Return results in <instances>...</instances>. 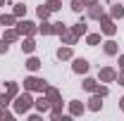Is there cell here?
Instances as JSON below:
<instances>
[{
	"label": "cell",
	"instance_id": "cell-1",
	"mask_svg": "<svg viewBox=\"0 0 124 121\" xmlns=\"http://www.w3.org/2000/svg\"><path fill=\"white\" fill-rule=\"evenodd\" d=\"M31 107H33L31 90H24L22 95H17V97H15V112H17V114H26Z\"/></svg>",
	"mask_w": 124,
	"mask_h": 121
},
{
	"label": "cell",
	"instance_id": "cell-2",
	"mask_svg": "<svg viewBox=\"0 0 124 121\" xmlns=\"http://www.w3.org/2000/svg\"><path fill=\"white\" fill-rule=\"evenodd\" d=\"M48 88V81H43V78H38V76H29L26 81H24V90H36V93H43Z\"/></svg>",
	"mask_w": 124,
	"mask_h": 121
},
{
	"label": "cell",
	"instance_id": "cell-3",
	"mask_svg": "<svg viewBox=\"0 0 124 121\" xmlns=\"http://www.w3.org/2000/svg\"><path fill=\"white\" fill-rule=\"evenodd\" d=\"M100 31L105 33V36H115V31H117V26H115V21H112V17H100Z\"/></svg>",
	"mask_w": 124,
	"mask_h": 121
},
{
	"label": "cell",
	"instance_id": "cell-4",
	"mask_svg": "<svg viewBox=\"0 0 124 121\" xmlns=\"http://www.w3.org/2000/svg\"><path fill=\"white\" fill-rule=\"evenodd\" d=\"M17 31H19V36H33V33L38 31V26H36L33 21H19V24H17Z\"/></svg>",
	"mask_w": 124,
	"mask_h": 121
},
{
	"label": "cell",
	"instance_id": "cell-5",
	"mask_svg": "<svg viewBox=\"0 0 124 121\" xmlns=\"http://www.w3.org/2000/svg\"><path fill=\"white\" fill-rule=\"evenodd\" d=\"M50 105H53V102H50V100L46 97V93H43V95H41L38 100H33V107H36V109H38L41 114H43V112H50Z\"/></svg>",
	"mask_w": 124,
	"mask_h": 121
},
{
	"label": "cell",
	"instance_id": "cell-6",
	"mask_svg": "<svg viewBox=\"0 0 124 121\" xmlns=\"http://www.w3.org/2000/svg\"><path fill=\"white\" fill-rule=\"evenodd\" d=\"M115 78H117V71H115L112 67H103V69H100V81H103V83H112Z\"/></svg>",
	"mask_w": 124,
	"mask_h": 121
},
{
	"label": "cell",
	"instance_id": "cell-7",
	"mask_svg": "<svg viewBox=\"0 0 124 121\" xmlns=\"http://www.w3.org/2000/svg\"><path fill=\"white\" fill-rule=\"evenodd\" d=\"M72 69H74V74H86L88 71V62L84 60V57H77L74 64H72Z\"/></svg>",
	"mask_w": 124,
	"mask_h": 121
},
{
	"label": "cell",
	"instance_id": "cell-8",
	"mask_svg": "<svg viewBox=\"0 0 124 121\" xmlns=\"http://www.w3.org/2000/svg\"><path fill=\"white\" fill-rule=\"evenodd\" d=\"M60 36H62V40H64V45H74V43L79 40V36H77V33H74V31H67V29L62 31Z\"/></svg>",
	"mask_w": 124,
	"mask_h": 121
},
{
	"label": "cell",
	"instance_id": "cell-9",
	"mask_svg": "<svg viewBox=\"0 0 124 121\" xmlns=\"http://www.w3.org/2000/svg\"><path fill=\"white\" fill-rule=\"evenodd\" d=\"M5 95L12 100V97H17L19 95V86H17L15 81H7V86H5Z\"/></svg>",
	"mask_w": 124,
	"mask_h": 121
},
{
	"label": "cell",
	"instance_id": "cell-10",
	"mask_svg": "<svg viewBox=\"0 0 124 121\" xmlns=\"http://www.w3.org/2000/svg\"><path fill=\"white\" fill-rule=\"evenodd\" d=\"M100 107H103V100H100V95L95 93L91 100H88V109H91V112H100Z\"/></svg>",
	"mask_w": 124,
	"mask_h": 121
},
{
	"label": "cell",
	"instance_id": "cell-11",
	"mask_svg": "<svg viewBox=\"0 0 124 121\" xmlns=\"http://www.w3.org/2000/svg\"><path fill=\"white\" fill-rule=\"evenodd\" d=\"M69 114H72V116H79V114H84V105H81L79 100H72V102H69Z\"/></svg>",
	"mask_w": 124,
	"mask_h": 121
},
{
	"label": "cell",
	"instance_id": "cell-12",
	"mask_svg": "<svg viewBox=\"0 0 124 121\" xmlns=\"http://www.w3.org/2000/svg\"><path fill=\"white\" fill-rule=\"evenodd\" d=\"M60 114H62V100H55L50 105V116L53 119H60Z\"/></svg>",
	"mask_w": 124,
	"mask_h": 121
},
{
	"label": "cell",
	"instance_id": "cell-13",
	"mask_svg": "<svg viewBox=\"0 0 124 121\" xmlns=\"http://www.w3.org/2000/svg\"><path fill=\"white\" fill-rule=\"evenodd\" d=\"M33 50H36V43H33V38H24V43H22V52H26V55H31V52H33Z\"/></svg>",
	"mask_w": 124,
	"mask_h": 121
},
{
	"label": "cell",
	"instance_id": "cell-14",
	"mask_svg": "<svg viewBox=\"0 0 124 121\" xmlns=\"http://www.w3.org/2000/svg\"><path fill=\"white\" fill-rule=\"evenodd\" d=\"M103 50H105V55H117V43L115 40H105L103 43Z\"/></svg>",
	"mask_w": 124,
	"mask_h": 121
},
{
	"label": "cell",
	"instance_id": "cell-15",
	"mask_svg": "<svg viewBox=\"0 0 124 121\" xmlns=\"http://www.w3.org/2000/svg\"><path fill=\"white\" fill-rule=\"evenodd\" d=\"M2 38H5L7 43H15L17 38H19V31H17V29H7V31H5V36H2Z\"/></svg>",
	"mask_w": 124,
	"mask_h": 121
},
{
	"label": "cell",
	"instance_id": "cell-16",
	"mask_svg": "<svg viewBox=\"0 0 124 121\" xmlns=\"http://www.w3.org/2000/svg\"><path fill=\"white\" fill-rule=\"evenodd\" d=\"M110 17H112V19H122V17H124V7H122V5H112Z\"/></svg>",
	"mask_w": 124,
	"mask_h": 121
},
{
	"label": "cell",
	"instance_id": "cell-17",
	"mask_svg": "<svg viewBox=\"0 0 124 121\" xmlns=\"http://www.w3.org/2000/svg\"><path fill=\"white\" fill-rule=\"evenodd\" d=\"M43 93H46V97L50 100V102H55V100H60V93H57V88H50V86H48V88H46Z\"/></svg>",
	"mask_w": 124,
	"mask_h": 121
},
{
	"label": "cell",
	"instance_id": "cell-18",
	"mask_svg": "<svg viewBox=\"0 0 124 121\" xmlns=\"http://www.w3.org/2000/svg\"><path fill=\"white\" fill-rule=\"evenodd\" d=\"M15 21H17L15 14H2V17H0V26H12Z\"/></svg>",
	"mask_w": 124,
	"mask_h": 121
},
{
	"label": "cell",
	"instance_id": "cell-19",
	"mask_svg": "<svg viewBox=\"0 0 124 121\" xmlns=\"http://www.w3.org/2000/svg\"><path fill=\"white\" fill-rule=\"evenodd\" d=\"M88 17H91V19H100V17H103V7H100V2L91 7V12H88Z\"/></svg>",
	"mask_w": 124,
	"mask_h": 121
},
{
	"label": "cell",
	"instance_id": "cell-20",
	"mask_svg": "<svg viewBox=\"0 0 124 121\" xmlns=\"http://www.w3.org/2000/svg\"><path fill=\"white\" fill-rule=\"evenodd\" d=\"M72 31H74L77 36H84V33H86V19H81L79 24H74V26H72Z\"/></svg>",
	"mask_w": 124,
	"mask_h": 121
},
{
	"label": "cell",
	"instance_id": "cell-21",
	"mask_svg": "<svg viewBox=\"0 0 124 121\" xmlns=\"http://www.w3.org/2000/svg\"><path fill=\"white\" fill-rule=\"evenodd\" d=\"M69 57H72V47H69V45L57 50V60H69Z\"/></svg>",
	"mask_w": 124,
	"mask_h": 121
},
{
	"label": "cell",
	"instance_id": "cell-22",
	"mask_svg": "<svg viewBox=\"0 0 124 121\" xmlns=\"http://www.w3.org/2000/svg\"><path fill=\"white\" fill-rule=\"evenodd\" d=\"M84 90H88V93H95V90H98V83H95L93 78H86V81H84Z\"/></svg>",
	"mask_w": 124,
	"mask_h": 121
},
{
	"label": "cell",
	"instance_id": "cell-23",
	"mask_svg": "<svg viewBox=\"0 0 124 121\" xmlns=\"http://www.w3.org/2000/svg\"><path fill=\"white\" fill-rule=\"evenodd\" d=\"M38 67H41V60H38V57H29V62H26V69H29V71H36Z\"/></svg>",
	"mask_w": 124,
	"mask_h": 121
},
{
	"label": "cell",
	"instance_id": "cell-24",
	"mask_svg": "<svg viewBox=\"0 0 124 121\" xmlns=\"http://www.w3.org/2000/svg\"><path fill=\"white\" fill-rule=\"evenodd\" d=\"M38 31L43 33V36H53L55 31H53V24H46V19H43V26H38Z\"/></svg>",
	"mask_w": 124,
	"mask_h": 121
},
{
	"label": "cell",
	"instance_id": "cell-25",
	"mask_svg": "<svg viewBox=\"0 0 124 121\" xmlns=\"http://www.w3.org/2000/svg\"><path fill=\"white\" fill-rule=\"evenodd\" d=\"M26 14V5L24 2H17L15 5V17H24Z\"/></svg>",
	"mask_w": 124,
	"mask_h": 121
},
{
	"label": "cell",
	"instance_id": "cell-26",
	"mask_svg": "<svg viewBox=\"0 0 124 121\" xmlns=\"http://www.w3.org/2000/svg\"><path fill=\"white\" fill-rule=\"evenodd\" d=\"M86 40H88V45H98V43H100V36H98V33H88Z\"/></svg>",
	"mask_w": 124,
	"mask_h": 121
},
{
	"label": "cell",
	"instance_id": "cell-27",
	"mask_svg": "<svg viewBox=\"0 0 124 121\" xmlns=\"http://www.w3.org/2000/svg\"><path fill=\"white\" fill-rule=\"evenodd\" d=\"M84 7H86V2H84V0H72V10H74V12H81Z\"/></svg>",
	"mask_w": 124,
	"mask_h": 121
},
{
	"label": "cell",
	"instance_id": "cell-28",
	"mask_svg": "<svg viewBox=\"0 0 124 121\" xmlns=\"http://www.w3.org/2000/svg\"><path fill=\"white\" fill-rule=\"evenodd\" d=\"M48 17H50V10H48L46 5H41L38 7V19H48Z\"/></svg>",
	"mask_w": 124,
	"mask_h": 121
},
{
	"label": "cell",
	"instance_id": "cell-29",
	"mask_svg": "<svg viewBox=\"0 0 124 121\" xmlns=\"http://www.w3.org/2000/svg\"><path fill=\"white\" fill-rule=\"evenodd\" d=\"M46 7L50 10V12H55V10H60V0H48Z\"/></svg>",
	"mask_w": 124,
	"mask_h": 121
},
{
	"label": "cell",
	"instance_id": "cell-30",
	"mask_svg": "<svg viewBox=\"0 0 124 121\" xmlns=\"http://www.w3.org/2000/svg\"><path fill=\"white\" fill-rule=\"evenodd\" d=\"M0 119H5V121H10V119H12V114H10V112H7V109H5L2 105H0Z\"/></svg>",
	"mask_w": 124,
	"mask_h": 121
},
{
	"label": "cell",
	"instance_id": "cell-31",
	"mask_svg": "<svg viewBox=\"0 0 124 121\" xmlns=\"http://www.w3.org/2000/svg\"><path fill=\"white\" fill-rule=\"evenodd\" d=\"M67 29V26H64V24H62V21H57V24H53V31H55V33H57V36H60L62 31Z\"/></svg>",
	"mask_w": 124,
	"mask_h": 121
},
{
	"label": "cell",
	"instance_id": "cell-32",
	"mask_svg": "<svg viewBox=\"0 0 124 121\" xmlns=\"http://www.w3.org/2000/svg\"><path fill=\"white\" fill-rule=\"evenodd\" d=\"M95 93H98L100 97H105V95H108V88H105V86H98V90H95Z\"/></svg>",
	"mask_w": 124,
	"mask_h": 121
},
{
	"label": "cell",
	"instance_id": "cell-33",
	"mask_svg": "<svg viewBox=\"0 0 124 121\" xmlns=\"http://www.w3.org/2000/svg\"><path fill=\"white\" fill-rule=\"evenodd\" d=\"M2 52H7V40H5V38L0 40V55H2Z\"/></svg>",
	"mask_w": 124,
	"mask_h": 121
},
{
	"label": "cell",
	"instance_id": "cell-34",
	"mask_svg": "<svg viewBox=\"0 0 124 121\" xmlns=\"http://www.w3.org/2000/svg\"><path fill=\"white\" fill-rule=\"evenodd\" d=\"M119 86H124V69H122V74H117V78H115Z\"/></svg>",
	"mask_w": 124,
	"mask_h": 121
},
{
	"label": "cell",
	"instance_id": "cell-35",
	"mask_svg": "<svg viewBox=\"0 0 124 121\" xmlns=\"http://www.w3.org/2000/svg\"><path fill=\"white\" fill-rule=\"evenodd\" d=\"M84 2H86V5H91V7H93V5H98L100 0H84Z\"/></svg>",
	"mask_w": 124,
	"mask_h": 121
},
{
	"label": "cell",
	"instance_id": "cell-36",
	"mask_svg": "<svg viewBox=\"0 0 124 121\" xmlns=\"http://www.w3.org/2000/svg\"><path fill=\"white\" fill-rule=\"evenodd\" d=\"M119 67L124 69V55H119Z\"/></svg>",
	"mask_w": 124,
	"mask_h": 121
},
{
	"label": "cell",
	"instance_id": "cell-37",
	"mask_svg": "<svg viewBox=\"0 0 124 121\" xmlns=\"http://www.w3.org/2000/svg\"><path fill=\"white\" fill-rule=\"evenodd\" d=\"M119 107H122V109H124V97H122V100H119Z\"/></svg>",
	"mask_w": 124,
	"mask_h": 121
},
{
	"label": "cell",
	"instance_id": "cell-38",
	"mask_svg": "<svg viewBox=\"0 0 124 121\" xmlns=\"http://www.w3.org/2000/svg\"><path fill=\"white\" fill-rule=\"evenodd\" d=\"M0 5H5V0H0Z\"/></svg>",
	"mask_w": 124,
	"mask_h": 121
},
{
	"label": "cell",
	"instance_id": "cell-39",
	"mask_svg": "<svg viewBox=\"0 0 124 121\" xmlns=\"http://www.w3.org/2000/svg\"><path fill=\"white\" fill-rule=\"evenodd\" d=\"M0 95H2V93H0Z\"/></svg>",
	"mask_w": 124,
	"mask_h": 121
}]
</instances>
